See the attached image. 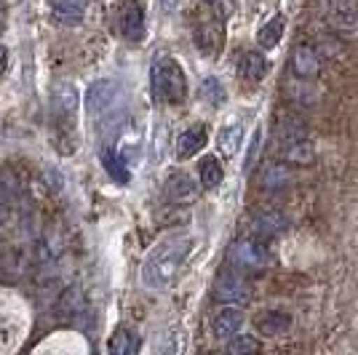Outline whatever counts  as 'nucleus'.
<instances>
[{
  "label": "nucleus",
  "mask_w": 358,
  "mask_h": 355,
  "mask_svg": "<svg viewBox=\"0 0 358 355\" xmlns=\"http://www.w3.org/2000/svg\"><path fill=\"white\" fill-rule=\"evenodd\" d=\"M193 252V238L190 236H174L161 240L142 265V281L148 289L164 291L169 289L174 278L179 275L182 265L187 262V256Z\"/></svg>",
  "instance_id": "obj_1"
},
{
  "label": "nucleus",
  "mask_w": 358,
  "mask_h": 355,
  "mask_svg": "<svg viewBox=\"0 0 358 355\" xmlns=\"http://www.w3.org/2000/svg\"><path fill=\"white\" fill-rule=\"evenodd\" d=\"M152 96L166 104H182L187 96V78L171 57H158L150 70Z\"/></svg>",
  "instance_id": "obj_2"
},
{
  "label": "nucleus",
  "mask_w": 358,
  "mask_h": 355,
  "mask_svg": "<svg viewBox=\"0 0 358 355\" xmlns=\"http://www.w3.org/2000/svg\"><path fill=\"white\" fill-rule=\"evenodd\" d=\"M275 152H278L281 161L297 163V166H305V163L313 161L310 136L297 120L286 118L278 123V129H275Z\"/></svg>",
  "instance_id": "obj_3"
},
{
  "label": "nucleus",
  "mask_w": 358,
  "mask_h": 355,
  "mask_svg": "<svg viewBox=\"0 0 358 355\" xmlns=\"http://www.w3.org/2000/svg\"><path fill=\"white\" fill-rule=\"evenodd\" d=\"M227 259L236 270H262L270 262V254L265 249V243L252 240V238H243L236 240L227 252Z\"/></svg>",
  "instance_id": "obj_4"
},
{
  "label": "nucleus",
  "mask_w": 358,
  "mask_h": 355,
  "mask_svg": "<svg viewBox=\"0 0 358 355\" xmlns=\"http://www.w3.org/2000/svg\"><path fill=\"white\" fill-rule=\"evenodd\" d=\"M214 299L224 305H243L252 299V286L243 278V273L236 270H224L214 283Z\"/></svg>",
  "instance_id": "obj_5"
},
{
  "label": "nucleus",
  "mask_w": 358,
  "mask_h": 355,
  "mask_svg": "<svg viewBox=\"0 0 358 355\" xmlns=\"http://www.w3.org/2000/svg\"><path fill=\"white\" fill-rule=\"evenodd\" d=\"M120 99V86L115 80H99L86 94V110L91 115H102Z\"/></svg>",
  "instance_id": "obj_6"
},
{
  "label": "nucleus",
  "mask_w": 358,
  "mask_h": 355,
  "mask_svg": "<svg viewBox=\"0 0 358 355\" xmlns=\"http://www.w3.org/2000/svg\"><path fill=\"white\" fill-rule=\"evenodd\" d=\"M120 30L126 35V41L139 43L145 38V11L139 6V0H126L123 11H120Z\"/></svg>",
  "instance_id": "obj_7"
},
{
  "label": "nucleus",
  "mask_w": 358,
  "mask_h": 355,
  "mask_svg": "<svg viewBox=\"0 0 358 355\" xmlns=\"http://www.w3.org/2000/svg\"><path fill=\"white\" fill-rule=\"evenodd\" d=\"M289 219H286L281 211H259L252 217V233L257 238H275L286 233Z\"/></svg>",
  "instance_id": "obj_8"
},
{
  "label": "nucleus",
  "mask_w": 358,
  "mask_h": 355,
  "mask_svg": "<svg viewBox=\"0 0 358 355\" xmlns=\"http://www.w3.org/2000/svg\"><path fill=\"white\" fill-rule=\"evenodd\" d=\"M166 195H169L171 203L185 206V203H193L198 190H195L193 179L187 177V174L174 171V174H169V179H166Z\"/></svg>",
  "instance_id": "obj_9"
},
{
  "label": "nucleus",
  "mask_w": 358,
  "mask_h": 355,
  "mask_svg": "<svg viewBox=\"0 0 358 355\" xmlns=\"http://www.w3.org/2000/svg\"><path fill=\"white\" fill-rule=\"evenodd\" d=\"M241 326H243V312L238 307H224V310H220L214 315L211 331H214L217 340H230V337L238 334Z\"/></svg>",
  "instance_id": "obj_10"
},
{
  "label": "nucleus",
  "mask_w": 358,
  "mask_h": 355,
  "mask_svg": "<svg viewBox=\"0 0 358 355\" xmlns=\"http://www.w3.org/2000/svg\"><path fill=\"white\" fill-rule=\"evenodd\" d=\"M257 331L259 334H265V337H284L286 331L292 328V315L284 310H268L262 312V315H257Z\"/></svg>",
  "instance_id": "obj_11"
},
{
  "label": "nucleus",
  "mask_w": 358,
  "mask_h": 355,
  "mask_svg": "<svg viewBox=\"0 0 358 355\" xmlns=\"http://www.w3.org/2000/svg\"><path fill=\"white\" fill-rule=\"evenodd\" d=\"M292 70H294V75L302 78V80H310V78L318 75V70H321V59H318V54H315L313 45H297V48H294Z\"/></svg>",
  "instance_id": "obj_12"
},
{
  "label": "nucleus",
  "mask_w": 358,
  "mask_h": 355,
  "mask_svg": "<svg viewBox=\"0 0 358 355\" xmlns=\"http://www.w3.org/2000/svg\"><path fill=\"white\" fill-rule=\"evenodd\" d=\"M206 139H209V133H206L203 126H193V129L182 131L177 139V158L179 161H187V158L198 155L201 150L206 147Z\"/></svg>",
  "instance_id": "obj_13"
},
{
  "label": "nucleus",
  "mask_w": 358,
  "mask_h": 355,
  "mask_svg": "<svg viewBox=\"0 0 358 355\" xmlns=\"http://www.w3.org/2000/svg\"><path fill=\"white\" fill-rule=\"evenodd\" d=\"M268 67H270L268 59H265L259 51H246L238 61V78L257 83V80H262V78H265Z\"/></svg>",
  "instance_id": "obj_14"
},
{
  "label": "nucleus",
  "mask_w": 358,
  "mask_h": 355,
  "mask_svg": "<svg viewBox=\"0 0 358 355\" xmlns=\"http://www.w3.org/2000/svg\"><path fill=\"white\" fill-rule=\"evenodd\" d=\"M243 145V126L241 123H227L217 133V150L222 152V158H233Z\"/></svg>",
  "instance_id": "obj_15"
},
{
  "label": "nucleus",
  "mask_w": 358,
  "mask_h": 355,
  "mask_svg": "<svg viewBox=\"0 0 358 355\" xmlns=\"http://www.w3.org/2000/svg\"><path fill=\"white\" fill-rule=\"evenodd\" d=\"M195 45L206 54V57H217L224 45V32L220 24H206L195 32Z\"/></svg>",
  "instance_id": "obj_16"
},
{
  "label": "nucleus",
  "mask_w": 358,
  "mask_h": 355,
  "mask_svg": "<svg viewBox=\"0 0 358 355\" xmlns=\"http://www.w3.org/2000/svg\"><path fill=\"white\" fill-rule=\"evenodd\" d=\"M48 3H51L54 16L64 24H78L86 14V6H89V0H48Z\"/></svg>",
  "instance_id": "obj_17"
},
{
  "label": "nucleus",
  "mask_w": 358,
  "mask_h": 355,
  "mask_svg": "<svg viewBox=\"0 0 358 355\" xmlns=\"http://www.w3.org/2000/svg\"><path fill=\"white\" fill-rule=\"evenodd\" d=\"M107 350L113 355H134L136 350H139V337H136L131 328L120 326V328H115V334L110 337Z\"/></svg>",
  "instance_id": "obj_18"
},
{
  "label": "nucleus",
  "mask_w": 358,
  "mask_h": 355,
  "mask_svg": "<svg viewBox=\"0 0 358 355\" xmlns=\"http://www.w3.org/2000/svg\"><path fill=\"white\" fill-rule=\"evenodd\" d=\"M102 166H105V171L115 179L118 184H129V179H131V174H129V166L123 163V158H120L115 150H110V147L102 150Z\"/></svg>",
  "instance_id": "obj_19"
},
{
  "label": "nucleus",
  "mask_w": 358,
  "mask_h": 355,
  "mask_svg": "<svg viewBox=\"0 0 358 355\" xmlns=\"http://www.w3.org/2000/svg\"><path fill=\"white\" fill-rule=\"evenodd\" d=\"M224 179V171H222V163L217 161V158H203L201 161V184L206 187V190H214V187H220Z\"/></svg>",
  "instance_id": "obj_20"
},
{
  "label": "nucleus",
  "mask_w": 358,
  "mask_h": 355,
  "mask_svg": "<svg viewBox=\"0 0 358 355\" xmlns=\"http://www.w3.org/2000/svg\"><path fill=\"white\" fill-rule=\"evenodd\" d=\"M289 184V171H286L284 163H268L262 168V187L268 190H281Z\"/></svg>",
  "instance_id": "obj_21"
},
{
  "label": "nucleus",
  "mask_w": 358,
  "mask_h": 355,
  "mask_svg": "<svg viewBox=\"0 0 358 355\" xmlns=\"http://www.w3.org/2000/svg\"><path fill=\"white\" fill-rule=\"evenodd\" d=\"M281 35H284V16H275V19L268 22L265 27H259V32H257V43L262 45V48H273V45H278Z\"/></svg>",
  "instance_id": "obj_22"
},
{
  "label": "nucleus",
  "mask_w": 358,
  "mask_h": 355,
  "mask_svg": "<svg viewBox=\"0 0 358 355\" xmlns=\"http://www.w3.org/2000/svg\"><path fill=\"white\" fill-rule=\"evenodd\" d=\"M329 19H331L334 27L350 30V27H356L358 24V11L356 8H350V6H343V8H334V11L329 14Z\"/></svg>",
  "instance_id": "obj_23"
},
{
  "label": "nucleus",
  "mask_w": 358,
  "mask_h": 355,
  "mask_svg": "<svg viewBox=\"0 0 358 355\" xmlns=\"http://www.w3.org/2000/svg\"><path fill=\"white\" fill-rule=\"evenodd\" d=\"M227 350L233 355H246V353H257L259 350V342L249 337V334H236V337H230V345H227Z\"/></svg>",
  "instance_id": "obj_24"
},
{
  "label": "nucleus",
  "mask_w": 358,
  "mask_h": 355,
  "mask_svg": "<svg viewBox=\"0 0 358 355\" xmlns=\"http://www.w3.org/2000/svg\"><path fill=\"white\" fill-rule=\"evenodd\" d=\"M201 91H203V96H206L211 104H224V89L217 78H206Z\"/></svg>",
  "instance_id": "obj_25"
},
{
  "label": "nucleus",
  "mask_w": 358,
  "mask_h": 355,
  "mask_svg": "<svg viewBox=\"0 0 358 355\" xmlns=\"http://www.w3.org/2000/svg\"><path fill=\"white\" fill-rule=\"evenodd\" d=\"M6 67H8V51L6 45H0V73H6Z\"/></svg>",
  "instance_id": "obj_26"
}]
</instances>
